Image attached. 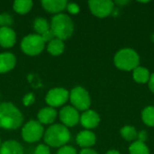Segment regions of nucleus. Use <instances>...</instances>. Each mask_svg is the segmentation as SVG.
I'll list each match as a JSON object with an SVG mask.
<instances>
[{
    "label": "nucleus",
    "instance_id": "26",
    "mask_svg": "<svg viewBox=\"0 0 154 154\" xmlns=\"http://www.w3.org/2000/svg\"><path fill=\"white\" fill-rule=\"evenodd\" d=\"M57 154H78L75 148L69 145H64L60 148Z\"/></svg>",
    "mask_w": 154,
    "mask_h": 154
},
{
    "label": "nucleus",
    "instance_id": "37",
    "mask_svg": "<svg viewBox=\"0 0 154 154\" xmlns=\"http://www.w3.org/2000/svg\"><path fill=\"white\" fill-rule=\"evenodd\" d=\"M0 147H1V140H0Z\"/></svg>",
    "mask_w": 154,
    "mask_h": 154
},
{
    "label": "nucleus",
    "instance_id": "24",
    "mask_svg": "<svg viewBox=\"0 0 154 154\" xmlns=\"http://www.w3.org/2000/svg\"><path fill=\"white\" fill-rule=\"evenodd\" d=\"M142 119L143 123L151 127H154V106H148L142 112Z\"/></svg>",
    "mask_w": 154,
    "mask_h": 154
},
{
    "label": "nucleus",
    "instance_id": "32",
    "mask_svg": "<svg viewBox=\"0 0 154 154\" xmlns=\"http://www.w3.org/2000/svg\"><path fill=\"white\" fill-rule=\"evenodd\" d=\"M148 84H149V88H150V90H151L152 93H154V73H152V74L150 76V79H149Z\"/></svg>",
    "mask_w": 154,
    "mask_h": 154
},
{
    "label": "nucleus",
    "instance_id": "11",
    "mask_svg": "<svg viewBox=\"0 0 154 154\" xmlns=\"http://www.w3.org/2000/svg\"><path fill=\"white\" fill-rule=\"evenodd\" d=\"M79 121L86 129H94L99 125L100 116L96 111L88 109L80 116Z\"/></svg>",
    "mask_w": 154,
    "mask_h": 154
},
{
    "label": "nucleus",
    "instance_id": "10",
    "mask_svg": "<svg viewBox=\"0 0 154 154\" xmlns=\"http://www.w3.org/2000/svg\"><path fill=\"white\" fill-rule=\"evenodd\" d=\"M60 119L66 127H73L79 122L80 116L79 111L71 106H66L60 111Z\"/></svg>",
    "mask_w": 154,
    "mask_h": 154
},
{
    "label": "nucleus",
    "instance_id": "8",
    "mask_svg": "<svg viewBox=\"0 0 154 154\" xmlns=\"http://www.w3.org/2000/svg\"><path fill=\"white\" fill-rule=\"evenodd\" d=\"M88 6L91 13L99 18H105L113 13L115 4L110 0H90Z\"/></svg>",
    "mask_w": 154,
    "mask_h": 154
},
{
    "label": "nucleus",
    "instance_id": "15",
    "mask_svg": "<svg viewBox=\"0 0 154 154\" xmlns=\"http://www.w3.org/2000/svg\"><path fill=\"white\" fill-rule=\"evenodd\" d=\"M57 116L58 113L55 108L51 106L43 107L38 113V122L42 125H50L56 120Z\"/></svg>",
    "mask_w": 154,
    "mask_h": 154
},
{
    "label": "nucleus",
    "instance_id": "3",
    "mask_svg": "<svg viewBox=\"0 0 154 154\" xmlns=\"http://www.w3.org/2000/svg\"><path fill=\"white\" fill-rule=\"evenodd\" d=\"M51 30L57 39L64 41L72 36L74 32V23L68 14L60 13L52 17L51 22Z\"/></svg>",
    "mask_w": 154,
    "mask_h": 154
},
{
    "label": "nucleus",
    "instance_id": "17",
    "mask_svg": "<svg viewBox=\"0 0 154 154\" xmlns=\"http://www.w3.org/2000/svg\"><path fill=\"white\" fill-rule=\"evenodd\" d=\"M0 154H23V149L18 142L9 140L1 144Z\"/></svg>",
    "mask_w": 154,
    "mask_h": 154
},
{
    "label": "nucleus",
    "instance_id": "12",
    "mask_svg": "<svg viewBox=\"0 0 154 154\" xmlns=\"http://www.w3.org/2000/svg\"><path fill=\"white\" fill-rule=\"evenodd\" d=\"M76 141L80 147L84 149H89L90 147L95 145L97 142V137L93 132L89 130H84L78 134Z\"/></svg>",
    "mask_w": 154,
    "mask_h": 154
},
{
    "label": "nucleus",
    "instance_id": "7",
    "mask_svg": "<svg viewBox=\"0 0 154 154\" xmlns=\"http://www.w3.org/2000/svg\"><path fill=\"white\" fill-rule=\"evenodd\" d=\"M43 125L35 120H30L22 128V137L26 143H36L43 135Z\"/></svg>",
    "mask_w": 154,
    "mask_h": 154
},
{
    "label": "nucleus",
    "instance_id": "31",
    "mask_svg": "<svg viewBox=\"0 0 154 154\" xmlns=\"http://www.w3.org/2000/svg\"><path fill=\"white\" fill-rule=\"evenodd\" d=\"M148 139V134L146 131H141L140 133H138V136H137V141L142 142V143H145Z\"/></svg>",
    "mask_w": 154,
    "mask_h": 154
},
{
    "label": "nucleus",
    "instance_id": "13",
    "mask_svg": "<svg viewBox=\"0 0 154 154\" xmlns=\"http://www.w3.org/2000/svg\"><path fill=\"white\" fill-rule=\"evenodd\" d=\"M16 34L10 27H0V45L4 48H11L15 44Z\"/></svg>",
    "mask_w": 154,
    "mask_h": 154
},
{
    "label": "nucleus",
    "instance_id": "34",
    "mask_svg": "<svg viewBox=\"0 0 154 154\" xmlns=\"http://www.w3.org/2000/svg\"><path fill=\"white\" fill-rule=\"evenodd\" d=\"M128 3H129V1H126V0H125V1H121V0L116 1V4H117V5H126V4H128Z\"/></svg>",
    "mask_w": 154,
    "mask_h": 154
},
{
    "label": "nucleus",
    "instance_id": "16",
    "mask_svg": "<svg viewBox=\"0 0 154 154\" xmlns=\"http://www.w3.org/2000/svg\"><path fill=\"white\" fill-rule=\"evenodd\" d=\"M16 64L15 56L11 52L0 54V73H6L12 70Z\"/></svg>",
    "mask_w": 154,
    "mask_h": 154
},
{
    "label": "nucleus",
    "instance_id": "23",
    "mask_svg": "<svg viewBox=\"0 0 154 154\" xmlns=\"http://www.w3.org/2000/svg\"><path fill=\"white\" fill-rule=\"evenodd\" d=\"M130 154H150V150L145 143H142L139 141L134 142L129 147Z\"/></svg>",
    "mask_w": 154,
    "mask_h": 154
},
{
    "label": "nucleus",
    "instance_id": "29",
    "mask_svg": "<svg viewBox=\"0 0 154 154\" xmlns=\"http://www.w3.org/2000/svg\"><path fill=\"white\" fill-rule=\"evenodd\" d=\"M41 37H42V39L43 40V42H50L51 41H52L53 39H55L56 37H55V35H54V33L52 32V31L50 29V30H48L47 32H45L44 33H42V35H41Z\"/></svg>",
    "mask_w": 154,
    "mask_h": 154
},
{
    "label": "nucleus",
    "instance_id": "4",
    "mask_svg": "<svg viewBox=\"0 0 154 154\" xmlns=\"http://www.w3.org/2000/svg\"><path fill=\"white\" fill-rule=\"evenodd\" d=\"M114 62L117 69L131 71L140 65V56L134 49L124 48L116 53Z\"/></svg>",
    "mask_w": 154,
    "mask_h": 154
},
{
    "label": "nucleus",
    "instance_id": "1",
    "mask_svg": "<svg viewBox=\"0 0 154 154\" xmlns=\"http://www.w3.org/2000/svg\"><path fill=\"white\" fill-rule=\"evenodd\" d=\"M23 122L22 112L11 102L0 103V128L5 130L18 129Z\"/></svg>",
    "mask_w": 154,
    "mask_h": 154
},
{
    "label": "nucleus",
    "instance_id": "35",
    "mask_svg": "<svg viewBox=\"0 0 154 154\" xmlns=\"http://www.w3.org/2000/svg\"><path fill=\"white\" fill-rule=\"evenodd\" d=\"M106 154H121L117 150H109Z\"/></svg>",
    "mask_w": 154,
    "mask_h": 154
},
{
    "label": "nucleus",
    "instance_id": "6",
    "mask_svg": "<svg viewBox=\"0 0 154 154\" xmlns=\"http://www.w3.org/2000/svg\"><path fill=\"white\" fill-rule=\"evenodd\" d=\"M69 99L72 104V106L77 110L87 111L91 106V98L83 87L77 86L69 93Z\"/></svg>",
    "mask_w": 154,
    "mask_h": 154
},
{
    "label": "nucleus",
    "instance_id": "36",
    "mask_svg": "<svg viewBox=\"0 0 154 154\" xmlns=\"http://www.w3.org/2000/svg\"><path fill=\"white\" fill-rule=\"evenodd\" d=\"M152 42H154V33L152 34Z\"/></svg>",
    "mask_w": 154,
    "mask_h": 154
},
{
    "label": "nucleus",
    "instance_id": "20",
    "mask_svg": "<svg viewBox=\"0 0 154 154\" xmlns=\"http://www.w3.org/2000/svg\"><path fill=\"white\" fill-rule=\"evenodd\" d=\"M33 2L31 0H16L13 4L14 10L20 14H27L32 7Z\"/></svg>",
    "mask_w": 154,
    "mask_h": 154
},
{
    "label": "nucleus",
    "instance_id": "28",
    "mask_svg": "<svg viewBox=\"0 0 154 154\" xmlns=\"http://www.w3.org/2000/svg\"><path fill=\"white\" fill-rule=\"evenodd\" d=\"M34 154H51L50 147L46 144H39L34 151Z\"/></svg>",
    "mask_w": 154,
    "mask_h": 154
},
{
    "label": "nucleus",
    "instance_id": "33",
    "mask_svg": "<svg viewBox=\"0 0 154 154\" xmlns=\"http://www.w3.org/2000/svg\"><path fill=\"white\" fill-rule=\"evenodd\" d=\"M79 154H98L96 151H94V150H92V149H83Z\"/></svg>",
    "mask_w": 154,
    "mask_h": 154
},
{
    "label": "nucleus",
    "instance_id": "14",
    "mask_svg": "<svg viewBox=\"0 0 154 154\" xmlns=\"http://www.w3.org/2000/svg\"><path fill=\"white\" fill-rule=\"evenodd\" d=\"M41 4L47 12L58 14L67 8L68 2L66 0H42Z\"/></svg>",
    "mask_w": 154,
    "mask_h": 154
},
{
    "label": "nucleus",
    "instance_id": "30",
    "mask_svg": "<svg viewBox=\"0 0 154 154\" xmlns=\"http://www.w3.org/2000/svg\"><path fill=\"white\" fill-rule=\"evenodd\" d=\"M67 10L71 14H77L79 12V6L75 3H68Z\"/></svg>",
    "mask_w": 154,
    "mask_h": 154
},
{
    "label": "nucleus",
    "instance_id": "21",
    "mask_svg": "<svg viewBox=\"0 0 154 154\" xmlns=\"http://www.w3.org/2000/svg\"><path fill=\"white\" fill-rule=\"evenodd\" d=\"M33 29L36 32V34L42 35V33L51 29V25L46 19L42 17H38L33 22Z\"/></svg>",
    "mask_w": 154,
    "mask_h": 154
},
{
    "label": "nucleus",
    "instance_id": "19",
    "mask_svg": "<svg viewBox=\"0 0 154 154\" xmlns=\"http://www.w3.org/2000/svg\"><path fill=\"white\" fill-rule=\"evenodd\" d=\"M64 48L65 45L63 43V41L55 38L48 43L47 51L50 54L53 56H59L64 51Z\"/></svg>",
    "mask_w": 154,
    "mask_h": 154
},
{
    "label": "nucleus",
    "instance_id": "9",
    "mask_svg": "<svg viewBox=\"0 0 154 154\" xmlns=\"http://www.w3.org/2000/svg\"><path fill=\"white\" fill-rule=\"evenodd\" d=\"M69 98V93L63 88H54L48 91L45 101L51 107H58L63 106Z\"/></svg>",
    "mask_w": 154,
    "mask_h": 154
},
{
    "label": "nucleus",
    "instance_id": "27",
    "mask_svg": "<svg viewBox=\"0 0 154 154\" xmlns=\"http://www.w3.org/2000/svg\"><path fill=\"white\" fill-rule=\"evenodd\" d=\"M35 101V97L32 93H27L23 98V104L25 106H29L31 105H32Z\"/></svg>",
    "mask_w": 154,
    "mask_h": 154
},
{
    "label": "nucleus",
    "instance_id": "5",
    "mask_svg": "<svg viewBox=\"0 0 154 154\" xmlns=\"http://www.w3.org/2000/svg\"><path fill=\"white\" fill-rule=\"evenodd\" d=\"M44 45L45 42L42 39L41 35L32 33L23 37L21 42V49L25 54L35 56L40 54L43 51Z\"/></svg>",
    "mask_w": 154,
    "mask_h": 154
},
{
    "label": "nucleus",
    "instance_id": "25",
    "mask_svg": "<svg viewBox=\"0 0 154 154\" xmlns=\"http://www.w3.org/2000/svg\"><path fill=\"white\" fill-rule=\"evenodd\" d=\"M13 24V17L8 13L0 14V27H10Z\"/></svg>",
    "mask_w": 154,
    "mask_h": 154
},
{
    "label": "nucleus",
    "instance_id": "2",
    "mask_svg": "<svg viewBox=\"0 0 154 154\" xmlns=\"http://www.w3.org/2000/svg\"><path fill=\"white\" fill-rule=\"evenodd\" d=\"M44 142L50 147L58 148L66 145L70 140V132L61 124L51 125L44 133Z\"/></svg>",
    "mask_w": 154,
    "mask_h": 154
},
{
    "label": "nucleus",
    "instance_id": "18",
    "mask_svg": "<svg viewBox=\"0 0 154 154\" xmlns=\"http://www.w3.org/2000/svg\"><path fill=\"white\" fill-rule=\"evenodd\" d=\"M150 71L148 69L144 67L138 66L136 69L133 70V78L135 82L140 83V84H144L149 82L150 79Z\"/></svg>",
    "mask_w": 154,
    "mask_h": 154
},
{
    "label": "nucleus",
    "instance_id": "22",
    "mask_svg": "<svg viewBox=\"0 0 154 154\" xmlns=\"http://www.w3.org/2000/svg\"><path fill=\"white\" fill-rule=\"evenodd\" d=\"M120 134H121L122 137L125 141H128V142H132V141L136 140L137 136H138V133H137L136 129L131 125H125L123 128H121Z\"/></svg>",
    "mask_w": 154,
    "mask_h": 154
}]
</instances>
